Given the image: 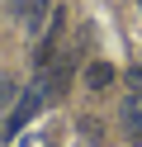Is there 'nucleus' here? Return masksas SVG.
Segmentation results:
<instances>
[{
	"label": "nucleus",
	"instance_id": "f03ea898",
	"mask_svg": "<svg viewBox=\"0 0 142 147\" xmlns=\"http://www.w3.org/2000/svg\"><path fill=\"white\" fill-rule=\"evenodd\" d=\"M9 10H14L19 29H24V33H33V38L47 29V19H52V5H47V0H9Z\"/></svg>",
	"mask_w": 142,
	"mask_h": 147
},
{
	"label": "nucleus",
	"instance_id": "39448f33",
	"mask_svg": "<svg viewBox=\"0 0 142 147\" xmlns=\"http://www.w3.org/2000/svg\"><path fill=\"white\" fill-rule=\"evenodd\" d=\"M19 147H52V133H24Z\"/></svg>",
	"mask_w": 142,
	"mask_h": 147
},
{
	"label": "nucleus",
	"instance_id": "20e7f679",
	"mask_svg": "<svg viewBox=\"0 0 142 147\" xmlns=\"http://www.w3.org/2000/svg\"><path fill=\"white\" fill-rule=\"evenodd\" d=\"M85 86L90 90H109L114 86V67L109 62H90V67H85Z\"/></svg>",
	"mask_w": 142,
	"mask_h": 147
},
{
	"label": "nucleus",
	"instance_id": "423d86ee",
	"mask_svg": "<svg viewBox=\"0 0 142 147\" xmlns=\"http://www.w3.org/2000/svg\"><path fill=\"white\" fill-rule=\"evenodd\" d=\"M128 81H133V90H142V67H133V71H128Z\"/></svg>",
	"mask_w": 142,
	"mask_h": 147
},
{
	"label": "nucleus",
	"instance_id": "0eeeda50",
	"mask_svg": "<svg viewBox=\"0 0 142 147\" xmlns=\"http://www.w3.org/2000/svg\"><path fill=\"white\" fill-rule=\"evenodd\" d=\"M5 90H9V86H0V100H5Z\"/></svg>",
	"mask_w": 142,
	"mask_h": 147
},
{
	"label": "nucleus",
	"instance_id": "7ed1b4c3",
	"mask_svg": "<svg viewBox=\"0 0 142 147\" xmlns=\"http://www.w3.org/2000/svg\"><path fill=\"white\" fill-rule=\"evenodd\" d=\"M118 119H123V133H128L133 142H142V90H137V95H128V100H123Z\"/></svg>",
	"mask_w": 142,
	"mask_h": 147
},
{
	"label": "nucleus",
	"instance_id": "f257e3e1",
	"mask_svg": "<svg viewBox=\"0 0 142 147\" xmlns=\"http://www.w3.org/2000/svg\"><path fill=\"white\" fill-rule=\"evenodd\" d=\"M47 105V86H43V76L33 81V86L24 90V95L14 100V109H9V119H5V133H19V128H28L38 119V109Z\"/></svg>",
	"mask_w": 142,
	"mask_h": 147
}]
</instances>
